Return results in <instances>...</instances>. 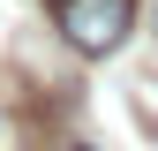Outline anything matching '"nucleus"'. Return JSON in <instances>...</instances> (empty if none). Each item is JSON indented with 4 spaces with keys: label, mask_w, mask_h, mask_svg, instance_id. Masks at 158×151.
Returning <instances> with one entry per match:
<instances>
[{
    "label": "nucleus",
    "mask_w": 158,
    "mask_h": 151,
    "mask_svg": "<svg viewBox=\"0 0 158 151\" xmlns=\"http://www.w3.org/2000/svg\"><path fill=\"white\" fill-rule=\"evenodd\" d=\"M45 8H53V23H60V38L75 53H90V61L113 53L128 38V23H135V0H45Z\"/></svg>",
    "instance_id": "f257e3e1"
},
{
    "label": "nucleus",
    "mask_w": 158,
    "mask_h": 151,
    "mask_svg": "<svg viewBox=\"0 0 158 151\" xmlns=\"http://www.w3.org/2000/svg\"><path fill=\"white\" fill-rule=\"evenodd\" d=\"M75 151H90V144H75Z\"/></svg>",
    "instance_id": "f03ea898"
}]
</instances>
